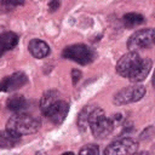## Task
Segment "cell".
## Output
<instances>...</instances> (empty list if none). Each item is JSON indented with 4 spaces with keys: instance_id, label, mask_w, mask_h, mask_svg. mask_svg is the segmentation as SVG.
<instances>
[{
    "instance_id": "7c38bea8",
    "label": "cell",
    "mask_w": 155,
    "mask_h": 155,
    "mask_svg": "<svg viewBox=\"0 0 155 155\" xmlns=\"http://www.w3.org/2000/svg\"><path fill=\"white\" fill-rule=\"evenodd\" d=\"M18 42L17 34L12 31H5L0 35V51H8L12 50Z\"/></svg>"
},
{
    "instance_id": "ba28073f",
    "label": "cell",
    "mask_w": 155,
    "mask_h": 155,
    "mask_svg": "<svg viewBox=\"0 0 155 155\" xmlns=\"http://www.w3.org/2000/svg\"><path fill=\"white\" fill-rule=\"evenodd\" d=\"M69 111V105L67 102L62 101V99H58L56 101L51 107H48L42 114L52 122V124H61L63 122V120L65 119L67 114Z\"/></svg>"
},
{
    "instance_id": "44dd1931",
    "label": "cell",
    "mask_w": 155,
    "mask_h": 155,
    "mask_svg": "<svg viewBox=\"0 0 155 155\" xmlns=\"http://www.w3.org/2000/svg\"><path fill=\"white\" fill-rule=\"evenodd\" d=\"M58 7H59V0H51L50 1L48 8L51 11H56V10H58Z\"/></svg>"
},
{
    "instance_id": "7402d4cb",
    "label": "cell",
    "mask_w": 155,
    "mask_h": 155,
    "mask_svg": "<svg viewBox=\"0 0 155 155\" xmlns=\"http://www.w3.org/2000/svg\"><path fill=\"white\" fill-rule=\"evenodd\" d=\"M0 90H1V87H0Z\"/></svg>"
},
{
    "instance_id": "ffe728a7",
    "label": "cell",
    "mask_w": 155,
    "mask_h": 155,
    "mask_svg": "<svg viewBox=\"0 0 155 155\" xmlns=\"http://www.w3.org/2000/svg\"><path fill=\"white\" fill-rule=\"evenodd\" d=\"M71 78H73V84L76 85V84L80 81V79H81V71L78 70V69H73V71H71Z\"/></svg>"
},
{
    "instance_id": "6da1fadb",
    "label": "cell",
    "mask_w": 155,
    "mask_h": 155,
    "mask_svg": "<svg viewBox=\"0 0 155 155\" xmlns=\"http://www.w3.org/2000/svg\"><path fill=\"white\" fill-rule=\"evenodd\" d=\"M40 128V121L28 114H16L11 116L7 120L6 124V130L11 131L12 133L17 136H24V134H30L35 133Z\"/></svg>"
},
{
    "instance_id": "2e32d148",
    "label": "cell",
    "mask_w": 155,
    "mask_h": 155,
    "mask_svg": "<svg viewBox=\"0 0 155 155\" xmlns=\"http://www.w3.org/2000/svg\"><path fill=\"white\" fill-rule=\"evenodd\" d=\"M92 109H93V107L86 105V107L80 111V114H79V116H78V126L80 127L81 131H85V130L87 128V126H88V119H90V114H91Z\"/></svg>"
},
{
    "instance_id": "e0dca14e",
    "label": "cell",
    "mask_w": 155,
    "mask_h": 155,
    "mask_svg": "<svg viewBox=\"0 0 155 155\" xmlns=\"http://www.w3.org/2000/svg\"><path fill=\"white\" fill-rule=\"evenodd\" d=\"M6 105L12 111H18L25 105V99L23 96H12L7 99Z\"/></svg>"
},
{
    "instance_id": "9c48e42d",
    "label": "cell",
    "mask_w": 155,
    "mask_h": 155,
    "mask_svg": "<svg viewBox=\"0 0 155 155\" xmlns=\"http://www.w3.org/2000/svg\"><path fill=\"white\" fill-rule=\"evenodd\" d=\"M25 84H27V76L23 73L17 71L10 76H6L2 80V82L0 84V87H1V90L10 92V91H15L17 88H21Z\"/></svg>"
},
{
    "instance_id": "4fadbf2b",
    "label": "cell",
    "mask_w": 155,
    "mask_h": 155,
    "mask_svg": "<svg viewBox=\"0 0 155 155\" xmlns=\"http://www.w3.org/2000/svg\"><path fill=\"white\" fill-rule=\"evenodd\" d=\"M18 142H19V136L12 133L11 131L6 130V131L0 132V148L8 149V148L15 147Z\"/></svg>"
},
{
    "instance_id": "9a60e30c",
    "label": "cell",
    "mask_w": 155,
    "mask_h": 155,
    "mask_svg": "<svg viewBox=\"0 0 155 155\" xmlns=\"http://www.w3.org/2000/svg\"><path fill=\"white\" fill-rule=\"evenodd\" d=\"M144 22V17L139 13H134V12H131V13H126L124 16V23L127 28H133L136 25H139Z\"/></svg>"
},
{
    "instance_id": "8992f818",
    "label": "cell",
    "mask_w": 155,
    "mask_h": 155,
    "mask_svg": "<svg viewBox=\"0 0 155 155\" xmlns=\"http://www.w3.org/2000/svg\"><path fill=\"white\" fill-rule=\"evenodd\" d=\"M140 56L136 51H131L126 54H124L116 63V71L124 76V78H130V75L134 71L137 65L140 62Z\"/></svg>"
},
{
    "instance_id": "d6986e66",
    "label": "cell",
    "mask_w": 155,
    "mask_h": 155,
    "mask_svg": "<svg viewBox=\"0 0 155 155\" xmlns=\"http://www.w3.org/2000/svg\"><path fill=\"white\" fill-rule=\"evenodd\" d=\"M98 147L94 145V144H88V145H85L84 148L80 149V154H91V155H96L98 154Z\"/></svg>"
},
{
    "instance_id": "5b68a950",
    "label": "cell",
    "mask_w": 155,
    "mask_h": 155,
    "mask_svg": "<svg viewBox=\"0 0 155 155\" xmlns=\"http://www.w3.org/2000/svg\"><path fill=\"white\" fill-rule=\"evenodd\" d=\"M154 44V29H142L132 34L128 39L127 46L131 51H137L142 48H148Z\"/></svg>"
},
{
    "instance_id": "5bb4252c",
    "label": "cell",
    "mask_w": 155,
    "mask_h": 155,
    "mask_svg": "<svg viewBox=\"0 0 155 155\" xmlns=\"http://www.w3.org/2000/svg\"><path fill=\"white\" fill-rule=\"evenodd\" d=\"M61 99L59 98V92L56 91V90H50L47 92H45L41 97V101H40V109L41 111L44 113L48 107H51L56 101Z\"/></svg>"
},
{
    "instance_id": "8fae6325",
    "label": "cell",
    "mask_w": 155,
    "mask_h": 155,
    "mask_svg": "<svg viewBox=\"0 0 155 155\" xmlns=\"http://www.w3.org/2000/svg\"><path fill=\"white\" fill-rule=\"evenodd\" d=\"M28 48L35 58H44L50 53V46L45 41L39 39H33L29 42Z\"/></svg>"
},
{
    "instance_id": "ac0fdd59",
    "label": "cell",
    "mask_w": 155,
    "mask_h": 155,
    "mask_svg": "<svg viewBox=\"0 0 155 155\" xmlns=\"http://www.w3.org/2000/svg\"><path fill=\"white\" fill-rule=\"evenodd\" d=\"M23 4H24V0H1L0 7L5 11H8V10H13L15 7L23 5Z\"/></svg>"
},
{
    "instance_id": "3957f363",
    "label": "cell",
    "mask_w": 155,
    "mask_h": 155,
    "mask_svg": "<svg viewBox=\"0 0 155 155\" xmlns=\"http://www.w3.org/2000/svg\"><path fill=\"white\" fill-rule=\"evenodd\" d=\"M62 54L64 58L74 61L82 65L91 63L96 57V52L91 47H88L84 44H76V45L68 46L64 48Z\"/></svg>"
},
{
    "instance_id": "7a4b0ae2",
    "label": "cell",
    "mask_w": 155,
    "mask_h": 155,
    "mask_svg": "<svg viewBox=\"0 0 155 155\" xmlns=\"http://www.w3.org/2000/svg\"><path fill=\"white\" fill-rule=\"evenodd\" d=\"M88 126L91 127L92 134L96 138L104 139L113 132L114 121L108 119L101 108H93L90 114Z\"/></svg>"
},
{
    "instance_id": "52a82bcc",
    "label": "cell",
    "mask_w": 155,
    "mask_h": 155,
    "mask_svg": "<svg viewBox=\"0 0 155 155\" xmlns=\"http://www.w3.org/2000/svg\"><path fill=\"white\" fill-rule=\"evenodd\" d=\"M138 149V142H136L132 138H121L113 143H110L105 150L104 154L108 155H115V154H133Z\"/></svg>"
},
{
    "instance_id": "30bf717a",
    "label": "cell",
    "mask_w": 155,
    "mask_h": 155,
    "mask_svg": "<svg viewBox=\"0 0 155 155\" xmlns=\"http://www.w3.org/2000/svg\"><path fill=\"white\" fill-rule=\"evenodd\" d=\"M150 69H151V61L149 58H142L139 64L137 65V68L130 75L128 79L132 82H140V81H143L148 76Z\"/></svg>"
},
{
    "instance_id": "277c9868",
    "label": "cell",
    "mask_w": 155,
    "mask_h": 155,
    "mask_svg": "<svg viewBox=\"0 0 155 155\" xmlns=\"http://www.w3.org/2000/svg\"><path fill=\"white\" fill-rule=\"evenodd\" d=\"M144 94H145V87L144 86H142V85L127 86V87L120 90L114 96V103L117 105L133 103V102L139 101Z\"/></svg>"
}]
</instances>
